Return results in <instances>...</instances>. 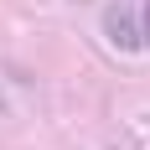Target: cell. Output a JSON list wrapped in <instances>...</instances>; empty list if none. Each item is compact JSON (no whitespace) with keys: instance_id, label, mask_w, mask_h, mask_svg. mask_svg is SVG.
<instances>
[{"instance_id":"6da1fadb","label":"cell","mask_w":150,"mask_h":150,"mask_svg":"<svg viewBox=\"0 0 150 150\" xmlns=\"http://www.w3.org/2000/svg\"><path fill=\"white\" fill-rule=\"evenodd\" d=\"M104 36L119 47V52H140V47H145V36H140V0H109Z\"/></svg>"},{"instance_id":"7a4b0ae2","label":"cell","mask_w":150,"mask_h":150,"mask_svg":"<svg viewBox=\"0 0 150 150\" xmlns=\"http://www.w3.org/2000/svg\"><path fill=\"white\" fill-rule=\"evenodd\" d=\"M140 36H145V47H150V0H140Z\"/></svg>"}]
</instances>
